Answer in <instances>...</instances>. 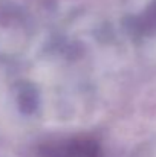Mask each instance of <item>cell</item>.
Masks as SVG:
<instances>
[{"label":"cell","mask_w":156,"mask_h":157,"mask_svg":"<svg viewBox=\"0 0 156 157\" xmlns=\"http://www.w3.org/2000/svg\"><path fill=\"white\" fill-rule=\"evenodd\" d=\"M45 157H103L100 145L86 136H75L49 144Z\"/></svg>","instance_id":"obj_1"}]
</instances>
